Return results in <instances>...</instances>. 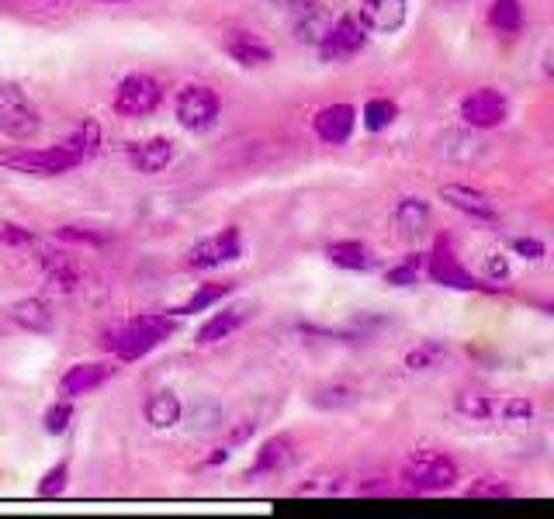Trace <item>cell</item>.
<instances>
[{
  "label": "cell",
  "mask_w": 554,
  "mask_h": 519,
  "mask_svg": "<svg viewBox=\"0 0 554 519\" xmlns=\"http://www.w3.org/2000/svg\"><path fill=\"white\" fill-rule=\"evenodd\" d=\"M0 243L4 246H32V232H28L25 225L0 222Z\"/></svg>",
  "instance_id": "obj_38"
},
{
  "label": "cell",
  "mask_w": 554,
  "mask_h": 519,
  "mask_svg": "<svg viewBox=\"0 0 554 519\" xmlns=\"http://www.w3.org/2000/svg\"><path fill=\"white\" fill-rule=\"evenodd\" d=\"M42 4H49V0H42Z\"/></svg>",
  "instance_id": "obj_44"
},
{
  "label": "cell",
  "mask_w": 554,
  "mask_h": 519,
  "mask_svg": "<svg viewBox=\"0 0 554 519\" xmlns=\"http://www.w3.org/2000/svg\"><path fill=\"white\" fill-rule=\"evenodd\" d=\"M395 118H399V104L388 101V97H374V101L364 104V129L368 132H385Z\"/></svg>",
  "instance_id": "obj_27"
},
{
  "label": "cell",
  "mask_w": 554,
  "mask_h": 519,
  "mask_svg": "<svg viewBox=\"0 0 554 519\" xmlns=\"http://www.w3.org/2000/svg\"><path fill=\"white\" fill-rule=\"evenodd\" d=\"M73 135H77L80 149H84V160H91V156L101 153V142H104V132L101 125L94 122V118H84V122L73 129Z\"/></svg>",
  "instance_id": "obj_34"
},
{
  "label": "cell",
  "mask_w": 554,
  "mask_h": 519,
  "mask_svg": "<svg viewBox=\"0 0 554 519\" xmlns=\"http://www.w3.org/2000/svg\"><path fill=\"white\" fill-rule=\"evenodd\" d=\"M544 73H548V77L554 80V45L548 49V56H544Z\"/></svg>",
  "instance_id": "obj_41"
},
{
  "label": "cell",
  "mask_w": 554,
  "mask_h": 519,
  "mask_svg": "<svg viewBox=\"0 0 554 519\" xmlns=\"http://www.w3.org/2000/svg\"><path fill=\"white\" fill-rule=\"evenodd\" d=\"M423 257L419 253H413V257H406L399 263V267H392L385 274V281L392 284V288H409V284H416L419 281V270H423Z\"/></svg>",
  "instance_id": "obj_31"
},
{
  "label": "cell",
  "mask_w": 554,
  "mask_h": 519,
  "mask_svg": "<svg viewBox=\"0 0 554 519\" xmlns=\"http://www.w3.org/2000/svg\"><path fill=\"white\" fill-rule=\"evenodd\" d=\"M426 274H430L433 284L440 288H451V291H496V284H482L468 267L458 260L454 253V243L447 236H440L433 243V253L426 257Z\"/></svg>",
  "instance_id": "obj_4"
},
{
  "label": "cell",
  "mask_w": 554,
  "mask_h": 519,
  "mask_svg": "<svg viewBox=\"0 0 554 519\" xmlns=\"http://www.w3.org/2000/svg\"><path fill=\"white\" fill-rule=\"evenodd\" d=\"M142 412H146V423L153 426V430H170V426L181 423L184 405L174 391H153V395L146 398V405H142Z\"/></svg>",
  "instance_id": "obj_21"
},
{
  "label": "cell",
  "mask_w": 554,
  "mask_h": 519,
  "mask_svg": "<svg viewBox=\"0 0 554 519\" xmlns=\"http://www.w3.org/2000/svg\"><path fill=\"white\" fill-rule=\"evenodd\" d=\"M222 49H226V56L232 59V63L250 66V70L267 66L274 59L271 45L260 39V35H253V32H229L226 39H222Z\"/></svg>",
  "instance_id": "obj_16"
},
{
  "label": "cell",
  "mask_w": 554,
  "mask_h": 519,
  "mask_svg": "<svg viewBox=\"0 0 554 519\" xmlns=\"http://www.w3.org/2000/svg\"><path fill=\"white\" fill-rule=\"evenodd\" d=\"M84 163V149H80L77 135L56 142L49 149H0V167L14 173H28V177H59V173L73 170Z\"/></svg>",
  "instance_id": "obj_1"
},
{
  "label": "cell",
  "mask_w": 554,
  "mask_h": 519,
  "mask_svg": "<svg viewBox=\"0 0 554 519\" xmlns=\"http://www.w3.org/2000/svg\"><path fill=\"white\" fill-rule=\"evenodd\" d=\"M129 160L139 173H160L174 160V142L156 135V139H142L129 149Z\"/></svg>",
  "instance_id": "obj_19"
},
{
  "label": "cell",
  "mask_w": 554,
  "mask_h": 519,
  "mask_svg": "<svg viewBox=\"0 0 554 519\" xmlns=\"http://www.w3.org/2000/svg\"><path fill=\"white\" fill-rule=\"evenodd\" d=\"M392 222H395V229H399L402 239H419V236H426V229H430L433 212H430V205H426V201L402 198L399 205H395Z\"/></svg>",
  "instance_id": "obj_20"
},
{
  "label": "cell",
  "mask_w": 554,
  "mask_h": 519,
  "mask_svg": "<svg viewBox=\"0 0 554 519\" xmlns=\"http://www.w3.org/2000/svg\"><path fill=\"white\" fill-rule=\"evenodd\" d=\"M39 111L28 101V94L21 87L7 84L0 87V132L11 142H28L32 135H39Z\"/></svg>",
  "instance_id": "obj_6"
},
{
  "label": "cell",
  "mask_w": 554,
  "mask_h": 519,
  "mask_svg": "<svg viewBox=\"0 0 554 519\" xmlns=\"http://www.w3.org/2000/svg\"><path fill=\"white\" fill-rule=\"evenodd\" d=\"M464 495H468V499H509V495H513V485H506V481H499V478H478L464 488Z\"/></svg>",
  "instance_id": "obj_33"
},
{
  "label": "cell",
  "mask_w": 554,
  "mask_h": 519,
  "mask_svg": "<svg viewBox=\"0 0 554 519\" xmlns=\"http://www.w3.org/2000/svg\"><path fill=\"white\" fill-rule=\"evenodd\" d=\"M59 239H63V243H84V246L104 243L101 232H91V229H84V225H63V229H59Z\"/></svg>",
  "instance_id": "obj_37"
},
{
  "label": "cell",
  "mask_w": 554,
  "mask_h": 519,
  "mask_svg": "<svg viewBox=\"0 0 554 519\" xmlns=\"http://www.w3.org/2000/svg\"><path fill=\"white\" fill-rule=\"evenodd\" d=\"M232 291L229 281H215V284H201L198 291H194L191 298H187V305L181 308V312H205V308H212L215 302H222Z\"/></svg>",
  "instance_id": "obj_29"
},
{
  "label": "cell",
  "mask_w": 554,
  "mask_h": 519,
  "mask_svg": "<svg viewBox=\"0 0 554 519\" xmlns=\"http://www.w3.org/2000/svg\"><path fill=\"white\" fill-rule=\"evenodd\" d=\"M489 25L503 35H516L523 28V7L520 0H492L489 7Z\"/></svg>",
  "instance_id": "obj_26"
},
{
  "label": "cell",
  "mask_w": 554,
  "mask_h": 519,
  "mask_svg": "<svg viewBox=\"0 0 554 519\" xmlns=\"http://www.w3.org/2000/svg\"><path fill=\"white\" fill-rule=\"evenodd\" d=\"M368 45V28L361 25V18H336L333 28L326 32V39L316 45L323 63H347L357 52Z\"/></svg>",
  "instance_id": "obj_9"
},
{
  "label": "cell",
  "mask_w": 554,
  "mask_h": 519,
  "mask_svg": "<svg viewBox=\"0 0 554 519\" xmlns=\"http://www.w3.org/2000/svg\"><path fill=\"white\" fill-rule=\"evenodd\" d=\"M444 357H447V346L444 343L423 340V343H416L413 350L406 353V367H409V371H430V367H437Z\"/></svg>",
  "instance_id": "obj_28"
},
{
  "label": "cell",
  "mask_w": 554,
  "mask_h": 519,
  "mask_svg": "<svg viewBox=\"0 0 554 519\" xmlns=\"http://www.w3.org/2000/svg\"><path fill=\"white\" fill-rule=\"evenodd\" d=\"M354 125H357L354 104H326L316 115V122H312V129H316L319 139L329 142V146H343V142L354 135Z\"/></svg>",
  "instance_id": "obj_15"
},
{
  "label": "cell",
  "mask_w": 554,
  "mask_h": 519,
  "mask_svg": "<svg viewBox=\"0 0 554 519\" xmlns=\"http://www.w3.org/2000/svg\"><path fill=\"white\" fill-rule=\"evenodd\" d=\"M111 378L108 364H77L59 378V398H80L87 391L101 388Z\"/></svg>",
  "instance_id": "obj_17"
},
{
  "label": "cell",
  "mask_w": 554,
  "mask_h": 519,
  "mask_svg": "<svg viewBox=\"0 0 554 519\" xmlns=\"http://www.w3.org/2000/svg\"><path fill=\"white\" fill-rule=\"evenodd\" d=\"M312 402H316L319 409H347V405L357 402V388L354 385H326V388L316 391Z\"/></svg>",
  "instance_id": "obj_30"
},
{
  "label": "cell",
  "mask_w": 554,
  "mask_h": 519,
  "mask_svg": "<svg viewBox=\"0 0 554 519\" xmlns=\"http://www.w3.org/2000/svg\"><path fill=\"white\" fill-rule=\"evenodd\" d=\"M357 18H361V25L374 35H392L406 25L409 0H361Z\"/></svg>",
  "instance_id": "obj_13"
},
{
  "label": "cell",
  "mask_w": 554,
  "mask_h": 519,
  "mask_svg": "<svg viewBox=\"0 0 554 519\" xmlns=\"http://www.w3.org/2000/svg\"><path fill=\"white\" fill-rule=\"evenodd\" d=\"M402 481L413 492H444L458 481V461L440 450H416L406 464H402Z\"/></svg>",
  "instance_id": "obj_2"
},
{
  "label": "cell",
  "mask_w": 554,
  "mask_h": 519,
  "mask_svg": "<svg viewBox=\"0 0 554 519\" xmlns=\"http://www.w3.org/2000/svg\"><path fill=\"white\" fill-rule=\"evenodd\" d=\"M219 416H222L219 402H212L208 395L198 398V402H194V409H191L194 430H215V426H219Z\"/></svg>",
  "instance_id": "obj_35"
},
{
  "label": "cell",
  "mask_w": 554,
  "mask_h": 519,
  "mask_svg": "<svg viewBox=\"0 0 554 519\" xmlns=\"http://www.w3.org/2000/svg\"><path fill=\"white\" fill-rule=\"evenodd\" d=\"M541 308H544L548 315H554V302H541Z\"/></svg>",
  "instance_id": "obj_43"
},
{
  "label": "cell",
  "mask_w": 554,
  "mask_h": 519,
  "mask_svg": "<svg viewBox=\"0 0 554 519\" xmlns=\"http://www.w3.org/2000/svg\"><path fill=\"white\" fill-rule=\"evenodd\" d=\"M222 111V97L212 87H184L177 94V122L187 132H208L219 122Z\"/></svg>",
  "instance_id": "obj_7"
},
{
  "label": "cell",
  "mask_w": 554,
  "mask_h": 519,
  "mask_svg": "<svg viewBox=\"0 0 554 519\" xmlns=\"http://www.w3.org/2000/svg\"><path fill=\"white\" fill-rule=\"evenodd\" d=\"M274 7H284V11H291L295 4H302V0H271Z\"/></svg>",
  "instance_id": "obj_42"
},
{
  "label": "cell",
  "mask_w": 554,
  "mask_h": 519,
  "mask_svg": "<svg viewBox=\"0 0 554 519\" xmlns=\"http://www.w3.org/2000/svg\"><path fill=\"white\" fill-rule=\"evenodd\" d=\"M70 423H73L70 398H59L56 405H49V409H46V416H42V426H46V433H52V436L66 433V430H70Z\"/></svg>",
  "instance_id": "obj_32"
},
{
  "label": "cell",
  "mask_w": 554,
  "mask_h": 519,
  "mask_svg": "<svg viewBox=\"0 0 554 519\" xmlns=\"http://www.w3.org/2000/svg\"><path fill=\"white\" fill-rule=\"evenodd\" d=\"M440 201H447L454 212L478 218V222H496L499 218L496 201H492L489 194L478 191V187H468V184H444L440 187Z\"/></svg>",
  "instance_id": "obj_14"
},
{
  "label": "cell",
  "mask_w": 554,
  "mask_h": 519,
  "mask_svg": "<svg viewBox=\"0 0 554 519\" xmlns=\"http://www.w3.org/2000/svg\"><path fill=\"white\" fill-rule=\"evenodd\" d=\"M11 319L18 329H28V333H46L52 326V312H49V302L42 298H25L11 308Z\"/></svg>",
  "instance_id": "obj_23"
},
{
  "label": "cell",
  "mask_w": 554,
  "mask_h": 519,
  "mask_svg": "<svg viewBox=\"0 0 554 519\" xmlns=\"http://www.w3.org/2000/svg\"><path fill=\"white\" fill-rule=\"evenodd\" d=\"M489 281L496 284V288H503V284L509 281V260L503 257V253H492L489 257Z\"/></svg>",
  "instance_id": "obj_40"
},
{
  "label": "cell",
  "mask_w": 554,
  "mask_h": 519,
  "mask_svg": "<svg viewBox=\"0 0 554 519\" xmlns=\"http://www.w3.org/2000/svg\"><path fill=\"white\" fill-rule=\"evenodd\" d=\"M111 4H115V0H111Z\"/></svg>",
  "instance_id": "obj_45"
},
{
  "label": "cell",
  "mask_w": 554,
  "mask_h": 519,
  "mask_svg": "<svg viewBox=\"0 0 554 519\" xmlns=\"http://www.w3.org/2000/svg\"><path fill=\"white\" fill-rule=\"evenodd\" d=\"M513 253H520V257H527V260H544V243L541 239H530V236H520V239H513Z\"/></svg>",
  "instance_id": "obj_39"
},
{
  "label": "cell",
  "mask_w": 554,
  "mask_h": 519,
  "mask_svg": "<svg viewBox=\"0 0 554 519\" xmlns=\"http://www.w3.org/2000/svg\"><path fill=\"white\" fill-rule=\"evenodd\" d=\"M288 457H291V440H288V436H271V440H267L264 447L257 450V461H253V468H250V478L271 475V471L284 468V464H288Z\"/></svg>",
  "instance_id": "obj_24"
},
{
  "label": "cell",
  "mask_w": 554,
  "mask_h": 519,
  "mask_svg": "<svg viewBox=\"0 0 554 519\" xmlns=\"http://www.w3.org/2000/svg\"><path fill=\"white\" fill-rule=\"evenodd\" d=\"M458 412L464 419H482V423H489V419H503V423H523V419L534 416V402H527V398H516V395H475V391H464L458 395Z\"/></svg>",
  "instance_id": "obj_5"
},
{
  "label": "cell",
  "mask_w": 554,
  "mask_h": 519,
  "mask_svg": "<svg viewBox=\"0 0 554 519\" xmlns=\"http://www.w3.org/2000/svg\"><path fill=\"white\" fill-rule=\"evenodd\" d=\"M243 319H246V315L239 312V308H226V312H215L212 319H208L205 326L198 329V343H201V346L222 343L226 336H232L239 326H243Z\"/></svg>",
  "instance_id": "obj_25"
},
{
  "label": "cell",
  "mask_w": 554,
  "mask_h": 519,
  "mask_svg": "<svg viewBox=\"0 0 554 519\" xmlns=\"http://www.w3.org/2000/svg\"><path fill=\"white\" fill-rule=\"evenodd\" d=\"M39 267L49 277V284L56 291H77L80 284V263L63 250H42L39 253Z\"/></svg>",
  "instance_id": "obj_18"
},
{
  "label": "cell",
  "mask_w": 554,
  "mask_h": 519,
  "mask_svg": "<svg viewBox=\"0 0 554 519\" xmlns=\"http://www.w3.org/2000/svg\"><path fill=\"white\" fill-rule=\"evenodd\" d=\"M291 11H295V18H291V32H295V39L302 45H319L336 21L333 11H329L326 4H319V0H302V4H295Z\"/></svg>",
  "instance_id": "obj_12"
},
{
  "label": "cell",
  "mask_w": 554,
  "mask_h": 519,
  "mask_svg": "<svg viewBox=\"0 0 554 519\" xmlns=\"http://www.w3.org/2000/svg\"><path fill=\"white\" fill-rule=\"evenodd\" d=\"M506 118H509V101L492 87L471 90L461 101V122L471 125V129H496Z\"/></svg>",
  "instance_id": "obj_11"
},
{
  "label": "cell",
  "mask_w": 554,
  "mask_h": 519,
  "mask_svg": "<svg viewBox=\"0 0 554 519\" xmlns=\"http://www.w3.org/2000/svg\"><path fill=\"white\" fill-rule=\"evenodd\" d=\"M66 478H70V464L59 461L56 468H49L46 475H42V481H39V495H46V499H56V495H63Z\"/></svg>",
  "instance_id": "obj_36"
},
{
  "label": "cell",
  "mask_w": 554,
  "mask_h": 519,
  "mask_svg": "<svg viewBox=\"0 0 554 519\" xmlns=\"http://www.w3.org/2000/svg\"><path fill=\"white\" fill-rule=\"evenodd\" d=\"M239 253H243V232H239L236 225H229V229H222V232H215V236L194 243L184 257V267L187 270H212V267H219V263L236 260Z\"/></svg>",
  "instance_id": "obj_8"
},
{
  "label": "cell",
  "mask_w": 554,
  "mask_h": 519,
  "mask_svg": "<svg viewBox=\"0 0 554 519\" xmlns=\"http://www.w3.org/2000/svg\"><path fill=\"white\" fill-rule=\"evenodd\" d=\"M326 257L333 267H343V270H374V250L368 243H357V239H343V243H329L326 246Z\"/></svg>",
  "instance_id": "obj_22"
},
{
  "label": "cell",
  "mask_w": 554,
  "mask_h": 519,
  "mask_svg": "<svg viewBox=\"0 0 554 519\" xmlns=\"http://www.w3.org/2000/svg\"><path fill=\"white\" fill-rule=\"evenodd\" d=\"M177 329V322L170 315H142V319H132L129 326H122L115 333V353L118 360H139L146 357L149 350H156L170 333Z\"/></svg>",
  "instance_id": "obj_3"
},
{
  "label": "cell",
  "mask_w": 554,
  "mask_h": 519,
  "mask_svg": "<svg viewBox=\"0 0 554 519\" xmlns=\"http://www.w3.org/2000/svg\"><path fill=\"white\" fill-rule=\"evenodd\" d=\"M160 97H163L160 84H156L153 77L136 73V77H125L122 84L115 87V111L122 118H146L160 108Z\"/></svg>",
  "instance_id": "obj_10"
}]
</instances>
